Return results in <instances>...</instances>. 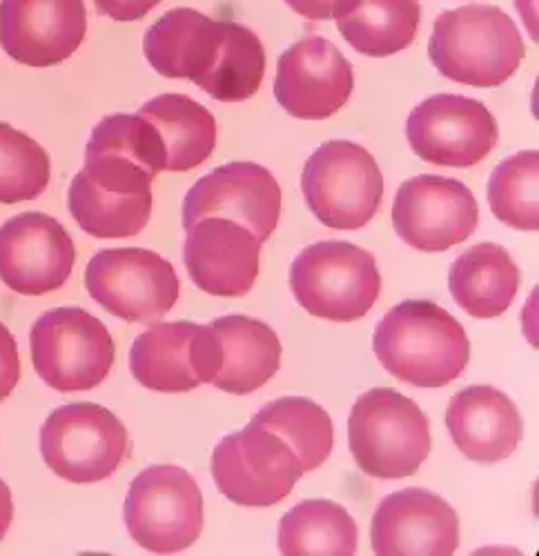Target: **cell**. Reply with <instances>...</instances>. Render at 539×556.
<instances>
[{"label": "cell", "instance_id": "obj_1", "mask_svg": "<svg viewBox=\"0 0 539 556\" xmlns=\"http://www.w3.org/2000/svg\"><path fill=\"white\" fill-rule=\"evenodd\" d=\"M373 348L386 372L415 388H443L457 381L471 358L462 323L430 301L392 307L379 320Z\"/></svg>", "mask_w": 539, "mask_h": 556}, {"label": "cell", "instance_id": "obj_2", "mask_svg": "<svg viewBox=\"0 0 539 556\" xmlns=\"http://www.w3.org/2000/svg\"><path fill=\"white\" fill-rule=\"evenodd\" d=\"M524 40L515 21L496 5H464L437 16L428 42L435 70L462 85L498 87L524 61Z\"/></svg>", "mask_w": 539, "mask_h": 556}, {"label": "cell", "instance_id": "obj_3", "mask_svg": "<svg viewBox=\"0 0 539 556\" xmlns=\"http://www.w3.org/2000/svg\"><path fill=\"white\" fill-rule=\"evenodd\" d=\"M356 468L381 481L417 475L430 454V424L419 405L388 388L356 399L348 419Z\"/></svg>", "mask_w": 539, "mask_h": 556}, {"label": "cell", "instance_id": "obj_4", "mask_svg": "<svg viewBox=\"0 0 539 556\" xmlns=\"http://www.w3.org/2000/svg\"><path fill=\"white\" fill-rule=\"evenodd\" d=\"M290 288L308 314L350 323L364 318L377 303L381 274L368 250L346 241H322L292 261Z\"/></svg>", "mask_w": 539, "mask_h": 556}, {"label": "cell", "instance_id": "obj_5", "mask_svg": "<svg viewBox=\"0 0 539 556\" xmlns=\"http://www.w3.org/2000/svg\"><path fill=\"white\" fill-rule=\"evenodd\" d=\"M29 350L42 383L65 394L99 388L114 365L110 330L83 307H57L38 316Z\"/></svg>", "mask_w": 539, "mask_h": 556}, {"label": "cell", "instance_id": "obj_6", "mask_svg": "<svg viewBox=\"0 0 539 556\" xmlns=\"http://www.w3.org/2000/svg\"><path fill=\"white\" fill-rule=\"evenodd\" d=\"M301 192L310 212L326 227L354 231L379 212L384 176L366 148L328 141L305 161Z\"/></svg>", "mask_w": 539, "mask_h": 556}, {"label": "cell", "instance_id": "obj_7", "mask_svg": "<svg viewBox=\"0 0 539 556\" xmlns=\"http://www.w3.org/2000/svg\"><path fill=\"white\" fill-rule=\"evenodd\" d=\"M190 356L201 386L246 396L279 372L281 341L263 320L230 314L197 326Z\"/></svg>", "mask_w": 539, "mask_h": 556}, {"label": "cell", "instance_id": "obj_8", "mask_svg": "<svg viewBox=\"0 0 539 556\" xmlns=\"http://www.w3.org/2000/svg\"><path fill=\"white\" fill-rule=\"evenodd\" d=\"M123 517L129 536L152 554L192 547L203 532V496L178 466H152L131 481Z\"/></svg>", "mask_w": 539, "mask_h": 556}, {"label": "cell", "instance_id": "obj_9", "mask_svg": "<svg viewBox=\"0 0 539 556\" xmlns=\"http://www.w3.org/2000/svg\"><path fill=\"white\" fill-rule=\"evenodd\" d=\"M40 454L48 468L70 483L110 479L129 454L118 416L97 403H70L54 409L40 428Z\"/></svg>", "mask_w": 539, "mask_h": 556}, {"label": "cell", "instance_id": "obj_10", "mask_svg": "<svg viewBox=\"0 0 539 556\" xmlns=\"http://www.w3.org/2000/svg\"><path fill=\"white\" fill-rule=\"evenodd\" d=\"M210 466L218 492L246 507H267L284 501L305 475L294 450L254 421L241 432L221 439Z\"/></svg>", "mask_w": 539, "mask_h": 556}, {"label": "cell", "instance_id": "obj_11", "mask_svg": "<svg viewBox=\"0 0 539 556\" xmlns=\"http://www.w3.org/2000/svg\"><path fill=\"white\" fill-rule=\"evenodd\" d=\"M85 288L103 309L127 323H156L178 301L181 283L152 250H103L85 267Z\"/></svg>", "mask_w": 539, "mask_h": 556}, {"label": "cell", "instance_id": "obj_12", "mask_svg": "<svg viewBox=\"0 0 539 556\" xmlns=\"http://www.w3.org/2000/svg\"><path fill=\"white\" fill-rule=\"evenodd\" d=\"M392 225L413 250L446 252L475 235L479 207L462 180L424 174L397 190Z\"/></svg>", "mask_w": 539, "mask_h": 556}, {"label": "cell", "instance_id": "obj_13", "mask_svg": "<svg viewBox=\"0 0 539 556\" xmlns=\"http://www.w3.org/2000/svg\"><path fill=\"white\" fill-rule=\"evenodd\" d=\"M411 150L441 167H473L500 141V127L488 108L475 99L437 94L419 103L406 121Z\"/></svg>", "mask_w": 539, "mask_h": 556}, {"label": "cell", "instance_id": "obj_14", "mask_svg": "<svg viewBox=\"0 0 539 556\" xmlns=\"http://www.w3.org/2000/svg\"><path fill=\"white\" fill-rule=\"evenodd\" d=\"M184 229L201 218H230L248 227L263 243L279 225L281 188L263 165L239 161L199 178L184 201Z\"/></svg>", "mask_w": 539, "mask_h": 556}, {"label": "cell", "instance_id": "obj_15", "mask_svg": "<svg viewBox=\"0 0 539 556\" xmlns=\"http://www.w3.org/2000/svg\"><path fill=\"white\" fill-rule=\"evenodd\" d=\"M167 152L159 129L139 114L105 116L89 136L83 172L112 194L152 192Z\"/></svg>", "mask_w": 539, "mask_h": 556}, {"label": "cell", "instance_id": "obj_16", "mask_svg": "<svg viewBox=\"0 0 539 556\" xmlns=\"http://www.w3.org/2000/svg\"><path fill=\"white\" fill-rule=\"evenodd\" d=\"M76 248L52 216L25 212L0 227V281L23 296L50 294L67 283Z\"/></svg>", "mask_w": 539, "mask_h": 556}, {"label": "cell", "instance_id": "obj_17", "mask_svg": "<svg viewBox=\"0 0 539 556\" xmlns=\"http://www.w3.org/2000/svg\"><path fill=\"white\" fill-rule=\"evenodd\" d=\"M354 72L348 59L324 36H308L288 48L275 76V97L294 118L324 121L352 97Z\"/></svg>", "mask_w": 539, "mask_h": 556}, {"label": "cell", "instance_id": "obj_18", "mask_svg": "<svg viewBox=\"0 0 539 556\" xmlns=\"http://www.w3.org/2000/svg\"><path fill=\"white\" fill-rule=\"evenodd\" d=\"M85 34L83 0H0V48L21 65L65 63Z\"/></svg>", "mask_w": 539, "mask_h": 556}, {"label": "cell", "instance_id": "obj_19", "mask_svg": "<svg viewBox=\"0 0 539 556\" xmlns=\"http://www.w3.org/2000/svg\"><path fill=\"white\" fill-rule=\"evenodd\" d=\"M371 541L379 556H451L460 545V519L439 494L401 490L379 503Z\"/></svg>", "mask_w": 539, "mask_h": 556}, {"label": "cell", "instance_id": "obj_20", "mask_svg": "<svg viewBox=\"0 0 539 556\" xmlns=\"http://www.w3.org/2000/svg\"><path fill=\"white\" fill-rule=\"evenodd\" d=\"M186 237L184 261L195 286L212 296H246L259 276L261 241L230 218H201Z\"/></svg>", "mask_w": 539, "mask_h": 556}, {"label": "cell", "instance_id": "obj_21", "mask_svg": "<svg viewBox=\"0 0 539 556\" xmlns=\"http://www.w3.org/2000/svg\"><path fill=\"white\" fill-rule=\"evenodd\" d=\"M446 426L457 450L481 466L509 458L524 439L517 405L492 386H471L457 392L448 403Z\"/></svg>", "mask_w": 539, "mask_h": 556}, {"label": "cell", "instance_id": "obj_22", "mask_svg": "<svg viewBox=\"0 0 539 556\" xmlns=\"http://www.w3.org/2000/svg\"><path fill=\"white\" fill-rule=\"evenodd\" d=\"M221 40V21L190 8H176L146 31L143 54L161 76L201 85L214 67Z\"/></svg>", "mask_w": 539, "mask_h": 556}, {"label": "cell", "instance_id": "obj_23", "mask_svg": "<svg viewBox=\"0 0 539 556\" xmlns=\"http://www.w3.org/2000/svg\"><path fill=\"white\" fill-rule=\"evenodd\" d=\"M448 288L473 318H498L515 303L519 269L502 245L479 243L453 261Z\"/></svg>", "mask_w": 539, "mask_h": 556}, {"label": "cell", "instance_id": "obj_24", "mask_svg": "<svg viewBox=\"0 0 539 556\" xmlns=\"http://www.w3.org/2000/svg\"><path fill=\"white\" fill-rule=\"evenodd\" d=\"M333 18L354 52L386 59L413 45L422 5L419 0H337Z\"/></svg>", "mask_w": 539, "mask_h": 556}, {"label": "cell", "instance_id": "obj_25", "mask_svg": "<svg viewBox=\"0 0 539 556\" xmlns=\"http://www.w3.org/2000/svg\"><path fill=\"white\" fill-rule=\"evenodd\" d=\"M197 332L195 323H159L139 334L129 350V369L134 379L152 392H190L199 388L192 367L190 341Z\"/></svg>", "mask_w": 539, "mask_h": 556}, {"label": "cell", "instance_id": "obj_26", "mask_svg": "<svg viewBox=\"0 0 539 556\" xmlns=\"http://www.w3.org/2000/svg\"><path fill=\"white\" fill-rule=\"evenodd\" d=\"M150 121L167 152L165 172H190L205 163L216 146V121L208 108L186 94H161L139 112Z\"/></svg>", "mask_w": 539, "mask_h": 556}, {"label": "cell", "instance_id": "obj_27", "mask_svg": "<svg viewBox=\"0 0 539 556\" xmlns=\"http://www.w3.org/2000/svg\"><path fill=\"white\" fill-rule=\"evenodd\" d=\"M67 207L74 220L89 237L127 239L146 229L152 216V192L112 194L89 178L83 169L74 176Z\"/></svg>", "mask_w": 539, "mask_h": 556}, {"label": "cell", "instance_id": "obj_28", "mask_svg": "<svg viewBox=\"0 0 539 556\" xmlns=\"http://www.w3.org/2000/svg\"><path fill=\"white\" fill-rule=\"evenodd\" d=\"M359 530L348 509L314 498L294 505L279 523V549L284 556H352L356 554Z\"/></svg>", "mask_w": 539, "mask_h": 556}, {"label": "cell", "instance_id": "obj_29", "mask_svg": "<svg viewBox=\"0 0 539 556\" xmlns=\"http://www.w3.org/2000/svg\"><path fill=\"white\" fill-rule=\"evenodd\" d=\"M252 421L281 437L294 450L303 472L324 466L333 452L335 432L330 414L310 399H277L263 405Z\"/></svg>", "mask_w": 539, "mask_h": 556}, {"label": "cell", "instance_id": "obj_30", "mask_svg": "<svg viewBox=\"0 0 539 556\" xmlns=\"http://www.w3.org/2000/svg\"><path fill=\"white\" fill-rule=\"evenodd\" d=\"M221 31L218 56L199 87L214 101L243 103L256 94L265 76L263 42L252 29L233 21H221Z\"/></svg>", "mask_w": 539, "mask_h": 556}, {"label": "cell", "instance_id": "obj_31", "mask_svg": "<svg viewBox=\"0 0 539 556\" xmlns=\"http://www.w3.org/2000/svg\"><path fill=\"white\" fill-rule=\"evenodd\" d=\"M539 154L519 152L502 161L488 180V205L504 225L522 231L539 229Z\"/></svg>", "mask_w": 539, "mask_h": 556}, {"label": "cell", "instance_id": "obj_32", "mask_svg": "<svg viewBox=\"0 0 539 556\" xmlns=\"http://www.w3.org/2000/svg\"><path fill=\"white\" fill-rule=\"evenodd\" d=\"M50 156L34 138L0 123V203L38 199L50 185Z\"/></svg>", "mask_w": 539, "mask_h": 556}, {"label": "cell", "instance_id": "obj_33", "mask_svg": "<svg viewBox=\"0 0 539 556\" xmlns=\"http://www.w3.org/2000/svg\"><path fill=\"white\" fill-rule=\"evenodd\" d=\"M21 381V356L14 334L0 320V403H3Z\"/></svg>", "mask_w": 539, "mask_h": 556}, {"label": "cell", "instance_id": "obj_34", "mask_svg": "<svg viewBox=\"0 0 539 556\" xmlns=\"http://www.w3.org/2000/svg\"><path fill=\"white\" fill-rule=\"evenodd\" d=\"M163 0H95L99 14L112 21H141Z\"/></svg>", "mask_w": 539, "mask_h": 556}, {"label": "cell", "instance_id": "obj_35", "mask_svg": "<svg viewBox=\"0 0 539 556\" xmlns=\"http://www.w3.org/2000/svg\"><path fill=\"white\" fill-rule=\"evenodd\" d=\"M286 5L308 21H330L337 0H286Z\"/></svg>", "mask_w": 539, "mask_h": 556}, {"label": "cell", "instance_id": "obj_36", "mask_svg": "<svg viewBox=\"0 0 539 556\" xmlns=\"http://www.w3.org/2000/svg\"><path fill=\"white\" fill-rule=\"evenodd\" d=\"M14 521V501H12V492L8 488V483L0 479V541L5 539V534L10 532V526Z\"/></svg>", "mask_w": 539, "mask_h": 556}]
</instances>
